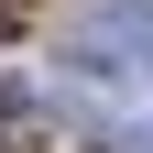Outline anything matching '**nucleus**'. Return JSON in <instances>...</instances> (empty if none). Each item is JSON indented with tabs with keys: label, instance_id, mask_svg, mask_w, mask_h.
<instances>
[{
	"label": "nucleus",
	"instance_id": "1",
	"mask_svg": "<svg viewBox=\"0 0 153 153\" xmlns=\"http://www.w3.org/2000/svg\"><path fill=\"white\" fill-rule=\"evenodd\" d=\"M44 88H55V120H66L88 153H153V66L66 55V66H55Z\"/></svg>",
	"mask_w": 153,
	"mask_h": 153
},
{
	"label": "nucleus",
	"instance_id": "2",
	"mask_svg": "<svg viewBox=\"0 0 153 153\" xmlns=\"http://www.w3.org/2000/svg\"><path fill=\"white\" fill-rule=\"evenodd\" d=\"M76 55L153 66V0H88V11H76Z\"/></svg>",
	"mask_w": 153,
	"mask_h": 153
}]
</instances>
